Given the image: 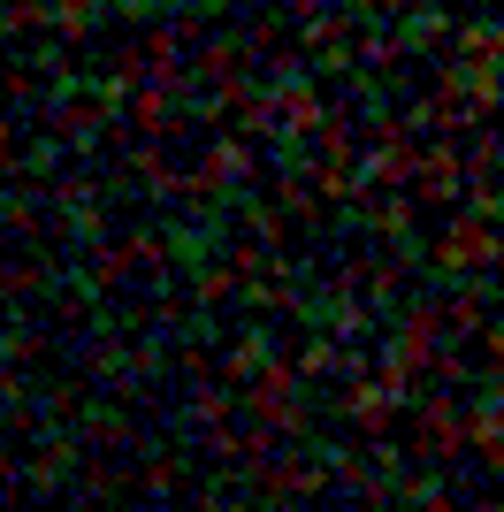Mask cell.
Segmentation results:
<instances>
[{"label":"cell","mask_w":504,"mask_h":512,"mask_svg":"<svg viewBox=\"0 0 504 512\" xmlns=\"http://www.w3.org/2000/svg\"><path fill=\"white\" fill-rule=\"evenodd\" d=\"M306 375H298V360H268L252 383H237V413L245 421H260L275 436V444H306L314 436V398H306Z\"/></svg>","instance_id":"cell-1"},{"label":"cell","mask_w":504,"mask_h":512,"mask_svg":"<svg viewBox=\"0 0 504 512\" xmlns=\"http://www.w3.org/2000/svg\"><path fill=\"white\" fill-rule=\"evenodd\" d=\"M428 283H466V276H504V222L482 214H451L436 237V253H420Z\"/></svg>","instance_id":"cell-2"},{"label":"cell","mask_w":504,"mask_h":512,"mask_svg":"<svg viewBox=\"0 0 504 512\" xmlns=\"http://www.w3.org/2000/svg\"><path fill=\"white\" fill-rule=\"evenodd\" d=\"M413 153H420V138L405 130V115H375L352 153L359 192H413Z\"/></svg>","instance_id":"cell-3"},{"label":"cell","mask_w":504,"mask_h":512,"mask_svg":"<svg viewBox=\"0 0 504 512\" xmlns=\"http://www.w3.org/2000/svg\"><path fill=\"white\" fill-rule=\"evenodd\" d=\"M413 451L428 459V467H451L466 451V406L451 398V390H428L413 406Z\"/></svg>","instance_id":"cell-4"},{"label":"cell","mask_w":504,"mask_h":512,"mask_svg":"<svg viewBox=\"0 0 504 512\" xmlns=\"http://www.w3.org/2000/svg\"><path fill=\"white\" fill-rule=\"evenodd\" d=\"M413 192H420V207H459L466 199V146L459 138H420Z\"/></svg>","instance_id":"cell-5"},{"label":"cell","mask_w":504,"mask_h":512,"mask_svg":"<svg viewBox=\"0 0 504 512\" xmlns=\"http://www.w3.org/2000/svg\"><path fill=\"white\" fill-rule=\"evenodd\" d=\"M398 413H405V398L390 383H382L375 367H367V375H352V383H344V421L359 428V436H390V428H398Z\"/></svg>","instance_id":"cell-6"},{"label":"cell","mask_w":504,"mask_h":512,"mask_svg":"<svg viewBox=\"0 0 504 512\" xmlns=\"http://www.w3.org/2000/svg\"><path fill=\"white\" fill-rule=\"evenodd\" d=\"M390 31H398V54H443L459 23H451V8H443V0H413L405 16H390Z\"/></svg>","instance_id":"cell-7"},{"label":"cell","mask_w":504,"mask_h":512,"mask_svg":"<svg viewBox=\"0 0 504 512\" xmlns=\"http://www.w3.org/2000/svg\"><path fill=\"white\" fill-rule=\"evenodd\" d=\"M443 54H459L466 69H504V16H466Z\"/></svg>","instance_id":"cell-8"},{"label":"cell","mask_w":504,"mask_h":512,"mask_svg":"<svg viewBox=\"0 0 504 512\" xmlns=\"http://www.w3.org/2000/svg\"><path fill=\"white\" fill-rule=\"evenodd\" d=\"M107 0H46V31H54V46H84L92 31H100Z\"/></svg>","instance_id":"cell-9"},{"label":"cell","mask_w":504,"mask_h":512,"mask_svg":"<svg viewBox=\"0 0 504 512\" xmlns=\"http://www.w3.org/2000/svg\"><path fill=\"white\" fill-rule=\"evenodd\" d=\"M69 474H77V436H46V451L23 467V482H31V490H62Z\"/></svg>","instance_id":"cell-10"},{"label":"cell","mask_w":504,"mask_h":512,"mask_svg":"<svg viewBox=\"0 0 504 512\" xmlns=\"http://www.w3.org/2000/svg\"><path fill=\"white\" fill-rule=\"evenodd\" d=\"M268 360H275V337H268V329H237V344H230V360H222V375H230V383H252Z\"/></svg>","instance_id":"cell-11"},{"label":"cell","mask_w":504,"mask_h":512,"mask_svg":"<svg viewBox=\"0 0 504 512\" xmlns=\"http://www.w3.org/2000/svg\"><path fill=\"white\" fill-rule=\"evenodd\" d=\"M16 176H23V153H16V115L0 107V192H8Z\"/></svg>","instance_id":"cell-12"},{"label":"cell","mask_w":504,"mask_h":512,"mask_svg":"<svg viewBox=\"0 0 504 512\" xmlns=\"http://www.w3.org/2000/svg\"><path fill=\"white\" fill-rule=\"evenodd\" d=\"M329 8H344L352 23H375V16H382V0H329Z\"/></svg>","instance_id":"cell-13"},{"label":"cell","mask_w":504,"mask_h":512,"mask_svg":"<svg viewBox=\"0 0 504 512\" xmlns=\"http://www.w3.org/2000/svg\"><path fill=\"white\" fill-rule=\"evenodd\" d=\"M0 482H23V467H16V451L0 444Z\"/></svg>","instance_id":"cell-14"}]
</instances>
